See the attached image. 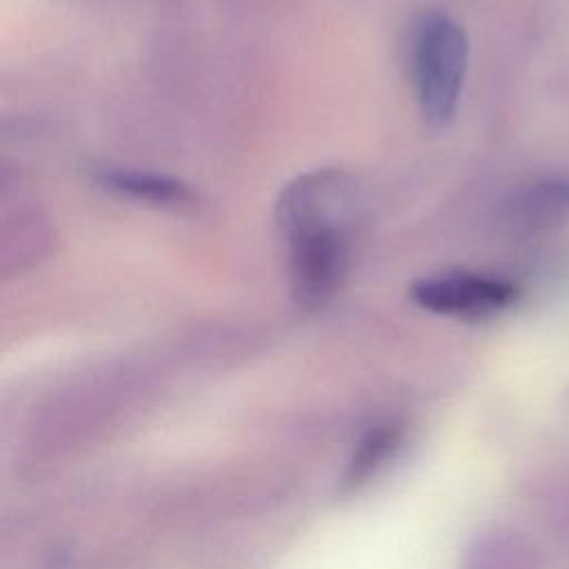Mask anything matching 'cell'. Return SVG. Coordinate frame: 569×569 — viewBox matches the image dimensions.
<instances>
[{"instance_id":"obj_1","label":"cell","mask_w":569,"mask_h":569,"mask_svg":"<svg viewBox=\"0 0 569 569\" xmlns=\"http://www.w3.org/2000/svg\"><path fill=\"white\" fill-rule=\"evenodd\" d=\"M353 180L338 169H313L293 178L276 204L289 282L305 307L325 305L340 287L356 222Z\"/></svg>"},{"instance_id":"obj_2","label":"cell","mask_w":569,"mask_h":569,"mask_svg":"<svg viewBox=\"0 0 569 569\" xmlns=\"http://www.w3.org/2000/svg\"><path fill=\"white\" fill-rule=\"evenodd\" d=\"M469 62L465 29L442 11H427L411 33V78L431 127H447L460 104Z\"/></svg>"},{"instance_id":"obj_3","label":"cell","mask_w":569,"mask_h":569,"mask_svg":"<svg viewBox=\"0 0 569 569\" xmlns=\"http://www.w3.org/2000/svg\"><path fill=\"white\" fill-rule=\"evenodd\" d=\"M411 298L433 313L482 320L511 307L518 298V289L496 276L447 271L416 280L411 284Z\"/></svg>"},{"instance_id":"obj_4","label":"cell","mask_w":569,"mask_h":569,"mask_svg":"<svg viewBox=\"0 0 569 569\" xmlns=\"http://www.w3.org/2000/svg\"><path fill=\"white\" fill-rule=\"evenodd\" d=\"M98 180L102 187H107L120 196L151 202L158 207H184V204H191V200H193L187 184H182L176 178L153 173V171L109 167L98 173Z\"/></svg>"},{"instance_id":"obj_5","label":"cell","mask_w":569,"mask_h":569,"mask_svg":"<svg viewBox=\"0 0 569 569\" xmlns=\"http://www.w3.org/2000/svg\"><path fill=\"white\" fill-rule=\"evenodd\" d=\"M518 211L536 227L569 220V176H551L529 184L518 202Z\"/></svg>"}]
</instances>
